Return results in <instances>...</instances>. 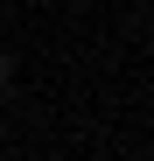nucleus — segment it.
<instances>
[{
	"label": "nucleus",
	"instance_id": "1",
	"mask_svg": "<svg viewBox=\"0 0 154 161\" xmlns=\"http://www.w3.org/2000/svg\"><path fill=\"white\" fill-rule=\"evenodd\" d=\"M7 77H14V56H7V49H0V84H7Z\"/></svg>",
	"mask_w": 154,
	"mask_h": 161
}]
</instances>
